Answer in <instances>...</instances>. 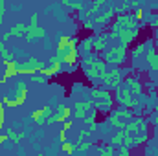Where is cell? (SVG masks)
<instances>
[{
    "mask_svg": "<svg viewBox=\"0 0 158 156\" xmlns=\"http://www.w3.org/2000/svg\"><path fill=\"white\" fill-rule=\"evenodd\" d=\"M26 99H28V84H26V81H17L15 88L9 94H6L4 105L17 109V107H22L26 103Z\"/></svg>",
    "mask_w": 158,
    "mask_h": 156,
    "instance_id": "6da1fadb",
    "label": "cell"
},
{
    "mask_svg": "<svg viewBox=\"0 0 158 156\" xmlns=\"http://www.w3.org/2000/svg\"><path fill=\"white\" fill-rule=\"evenodd\" d=\"M103 55V61L107 63V64H114V66H121V64H125L127 63V59H129V53H127V48L125 46H121V44H114V46H110V48H105L103 51H101Z\"/></svg>",
    "mask_w": 158,
    "mask_h": 156,
    "instance_id": "7a4b0ae2",
    "label": "cell"
},
{
    "mask_svg": "<svg viewBox=\"0 0 158 156\" xmlns=\"http://www.w3.org/2000/svg\"><path fill=\"white\" fill-rule=\"evenodd\" d=\"M46 64L40 61V59H35V57H28L26 61L19 63V76H31L35 72H40L44 70Z\"/></svg>",
    "mask_w": 158,
    "mask_h": 156,
    "instance_id": "3957f363",
    "label": "cell"
},
{
    "mask_svg": "<svg viewBox=\"0 0 158 156\" xmlns=\"http://www.w3.org/2000/svg\"><path fill=\"white\" fill-rule=\"evenodd\" d=\"M92 109H94V103H92L90 97H88V99H79V101H76V105L72 107V117L83 121L85 116H86Z\"/></svg>",
    "mask_w": 158,
    "mask_h": 156,
    "instance_id": "277c9868",
    "label": "cell"
},
{
    "mask_svg": "<svg viewBox=\"0 0 158 156\" xmlns=\"http://www.w3.org/2000/svg\"><path fill=\"white\" fill-rule=\"evenodd\" d=\"M140 35V28H119V33H118V42L121 46L129 48L134 40L138 39Z\"/></svg>",
    "mask_w": 158,
    "mask_h": 156,
    "instance_id": "5b68a950",
    "label": "cell"
},
{
    "mask_svg": "<svg viewBox=\"0 0 158 156\" xmlns=\"http://www.w3.org/2000/svg\"><path fill=\"white\" fill-rule=\"evenodd\" d=\"M44 35H48V31L37 24V26H28V30H26V35H24V37H26V40H28L30 44H35V42H39Z\"/></svg>",
    "mask_w": 158,
    "mask_h": 156,
    "instance_id": "8992f818",
    "label": "cell"
},
{
    "mask_svg": "<svg viewBox=\"0 0 158 156\" xmlns=\"http://www.w3.org/2000/svg\"><path fill=\"white\" fill-rule=\"evenodd\" d=\"M123 84H125L132 94H143V88H145V84L142 83V79L138 77V76H134V74L123 79Z\"/></svg>",
    "mask_w": 158,
    "mask_h": 156,
    "instance_id": "52a82bcc",
    "label": "cell"
},
{
    "mask_svg": "<svg viewBox=\"0 0 158 156\" xmlns=\"http://www.w3.org/2000/svg\"><path fill=\"white\" fill-rule=\"evenodd\" d=\"M145 63H147V66L153 70V72H158V53H156V50L149 44H145Z\"/></svg>",
    "mask_w": 158,
    "mask_h": 156,
    "instance_id": "ba28073f",
    "label": "cell"
},
{
    "mask_svg": "<svg viewBox=\"0 0 158 156\" xmlns=\"http://www.w3.org/2000/svg\"><path fill=\"white\" fill-rule=\"evenodd\" d=\"M6 132H7V142L11 143V145H15V143H20L24 138H26V130H19L17 127H7L6 129Z\"/></svg>",
    "mask_w": 158,
    "mask_h": 156,
    "instance_id": "9c48e42d",
    "label": "cell"
},
{
    "mask_svg": "<svg viewBox=\"0 0 158 156\" xmlns=\"http://www.w3.org/2000/svg\"><path fill=\"white\" fill-rule=\"evenodd\" d=\"M26 30H28V26H24V24H20V22H19V24H15L9 31H6L0 39L7 40V39H11V37H19V39H20V37H24V35H26Z\"/></svg>",
    "mask_w": 158,
    "mask_h": 156,
    "instance_id": "30bf717a",
    "label": "cell"
},
{
    "mask_svg": "<svg viewBox=\"0 0 158 156\" xmlns=\"http://www.w3.org/2000/svg\"><path fill=\"white\" fill-rule=\"evenodd\" d=\"M123 142H125V129H116L114 132L109 134V143H110V145L119 147Z\"/></svg>",
    "mask_w": 158,
    "mask_h": 156,
    "instance_id": "8fae6325",
    "label": "cell"
},
{
    "mask_svg": "<svg viewBox=\"0 0 158 156\" xmlns=\"http://www.w3.org/2000/svg\"><path fill=\"white\" fill-rule=\"evenodd\" d=\"M79 46H81V50H83V53H85V55L92 53V51H94V35L85 37V39L79 42Z\"/></svg>",
    "mask_w": 158,
    "mask_h": 156,
    "instance_id": "7c38bea8",
    "label": "cell"
},
{
    "mask_svg": "<svg viewBox=\"0 0 158 156\" xmlns=\"http://www.w3.org/2000/svg\"><path fill=\"white\" fill-rule=\"evenodd\" d=\"M98 153H99L101 156H114L116 154V147L110 145V143H109V145H107V143H101L99 149H98Z\"/></svg>",
    "mask_w": 158,
    "mask_h": 156,
    "instance_id": "4fadbf2b",
    "label": "cell"
},
{
    "mask_svg": "<svg viewBox=\"0 0 158 156\" xmlns=\"http://www.w3.org/2000/svg\"><path fill=\"white\" fill-rule=\"evenodd\" d=\"M98 114H99V112H98V109H92V110L85 116L83 121H85L88 127H90V125H98Z\"/></svg>",
    "mask_w": 158,
    "mask_h": 156,
    "instance_id": "5bb4252c",
    "label": "cell"
},
{
    "mask_svg": "<svg viewBox=\"0 0 158 156\" xmlns=\"http://www.w3.org/2000/svg\"><path fill=\"white\" fill-rule=\"evenodd\" d=\"M30 77H31L33 83H42V84H44V83H48V77H46L42 72H35V74H31Z\"/></svg>",
    "mask_w": 158,
    "mask_h": 156,
    "instance_id": "9a60e30c",
    "label": "cell"
},
{
    "mask_svg": "<svg viewBox=\"0 0 158 156\" xmlns=\"http://www.w3.org/2000/svg\"><path fill=\"white\" fill-rule=\"evenodd\" d=\"M142 53H145V44H143V42H140L138 46H134V48L131 50V55H132V57H136V55H142Z\"/></svg>",
    "mask_w": 158,
    "mask_h": 156,
    "instance_id": "2e32d148",
    "label": "cell"
},
{
    "mask_svg": "<svg viewBox=\"0 0 158 156\" xmlns=\"http://www.w3.org/2000/svg\"><path fill=\"white\" fill-rule=\"evenodd\" d=\"M132 153V147H129V145H125V143H121L118 147V151H116V154H121V156H129Z\"/></svg>",
    "mask_w": 158,
    "mask_h": 156,
    "instance_id": "e0dca14e",
    "label": "cell"
},
{
    "mask_svg": "<svg viewBox=\"0 0 158 156\" xmlns=\"http://www.w3.org/2000/svg\"><path fill=\"white\" fill-rule=\"evenodd\" d=\"M72 125H74V121H72L70 117H68V119H64V121H63V130H66V132H68V130L72 129Z\"/></svg>",
    "mask_w": 158,
    "mask_h": 156,
    "instance_id": "ac0fdd59",
    "label": "cell"
},
{
    "mask_svg": "<svg viewBox=\"0 0 158 156\" xmlns=\"http://www.w3.org/2000/svg\"><path fill=\"white\" fill-rule=\"evenodd\" d=\"M37 24H39V15L33 13V15L30 17V26H37Z\"/></svg>",
    "mask_w": 158,
    "mask_h": 156,
    "instance_id": "d6986e66",
    "label": "cell"
},
{
    "mask_svg": "<svg viewBox=\"0 0 158 156\" xmlns=\"http://www.w3.org/2000/svg\"><path fill=\"white\" fill-rule=\"evenodd\" d=\"M44 136H46V132H44L42 129H40V130H37V132H33V140H42Z\"/></svg>",
    "mask_w": 158,
    "mask_h": 156,
    "instance_id": "ffe728a7",
    "label": "cell"
},
{
    "mask_svg": "<svg viewBox=\"0 0 158 156\" xmlns=\"http://www.w3.org/2000/svg\"><path fill=\"white\" fill-rule=\"evenodd\" d=\"M68 138H66V130H63L61 129V132H59V143H64Z\"/></svg>",
    "mask_w": 158,
    "mask_h": 156,
    "instance_id": "44dd1931",
    "label": "cell"
},
{
    "mask_svg": "<svg viewBox=\"0 0 158 156\" xmlns=\"http://www.w3.org/2000/svg\"><path fill=\"white\" fill-rule=\"evenodd\" d=\"M7 142V132H0V147Z\"/></svg>",
    "mask_w": 158,
    "mask_h": 156,
    "instance_id": "7402d4cb",
    "label": "cell"
},
{
    "mask_svg": "<svg viewBox=\"0 0 158 156\" xmlns=\"http://www.w3.org/2000/svg\"><path fill=\"white\" fill-rule=\"evenodd\" d=\"M11 11H15V13L22 11V4H20V6H19V4H11Z\"/></svg>",
    "mask_w": 158,
    "mask_h": 156,
    "instance_id": "603a6c76",
    "label": "cell"
},
{
    "mask_svg": "<svg viewBox=\"0 0 158 156\" xmlns=\"http://www.w3.org/2000/svg\"><path fill=\"white\" fill-rule=\"evenodd\" d=\"M155 37H156V40H158V30H156V31H155Z\"/></svg>",
    "mask_w": 158,
    "mask_h": 156,
    "instance_id": "cb8c5ba5",
    "label": "cell"
}]
</instances>
